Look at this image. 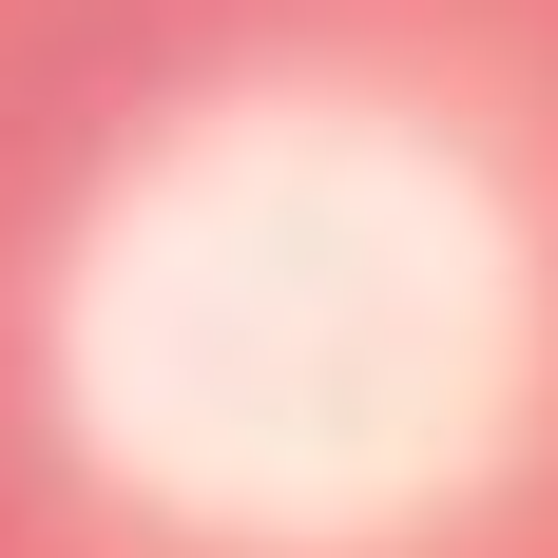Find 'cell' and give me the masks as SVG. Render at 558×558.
<instances>
[{"mask_svg": "<svg viewBox=\"0 0 558 558\" xmlns=\"http://www.w3.org/2000/svg\"><path fill=\"white\" fill-rule=\"evenodd\" d=\"M0 558H558V0H0Z\"/></svg>", "mask_w": 558, "mask_h": 558, "instance_id": "obj_1", "label": "cell"}]
</instances>
